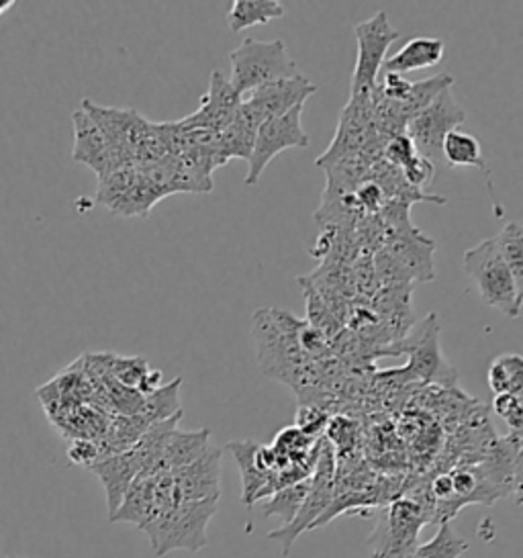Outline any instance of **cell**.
<instances>
[{
	"label": "cell",
	"mask_w": 523,
	"mask_h": 558,
	"mask_svg": "<svg viewBox=\"0 0 523 558\" xmlns=\"http://www.w3.org/2000/svg\"><path fill=\"white\" fill-rule=\"evenodd\" d=\"M151 511H154V478L147 475H137L125 493L121 506L109 518V522L133 524L142 530L147 524V520L151 518Z\"/></svg>",
	"instance_id": "21"
},
{
	"label": "cell",
	"mask_w": 523,
	"mask_h": 558,
	"mask_svg": "<svg viewBox=\"0 0 523 558\" xmlns=\"http://www.w3.org/2000/svg\"><path fill=\"white\" fill-rule=\"evenodd\" d=\"M72 125H74V149L72 160L76 165L88 166L98 181L105 179L119 168H127L131 165L127 158H123L119 151L111 148L107 137L98 130L97 123L86 116L82 109L72 113Z\"/></svg>",
	"instance_id": "12"
},
{
	"label": "cell",
	"mask_w": 523,
	"mask_h": 558,
	"mask_svg": "<svg viewBox=\"0 0 523 558\" xmlns=\"http://www.w3.org/2000/svg\"><path fill=\"white\" fill-rule=\"evenodd\" d=\"M309 478L289 485V487H282V489L272 493L270 497H266L264 506H262L264 515L266 518H280L282 525L291 524L294 515L299 513V509L303 506L307 493H309Z\"/></svg>",
	"instance_id": "28"
},
{
	"label": "cell",
	"mask_w": 523,
	"mask_h": 558,
	"mask_svg": "<svg viewBox=\"0 0 523 558\" xmlns=\"http://www.w3.org/2000/svg\"><path fill=\"white\" fill-rule=\"evenodd\" d=\"M260 444L252 442V440H242V442H229L228 450L233 454V459L240 466L242 473V504L252 508L258 497H260L262 489L268 483V476L256 462V450Z\"/></svg>",
	"instance_id": "23"
},
{
	"label": "cell",
	"mask_w": 523,
	"mask_h": 558,
	"mask_svg": "<svg viewBox=\"0 0 523 558\" xmlns=\"http://www.w3.org/2000/svg\"><path fill=\"white\" fill-rule=\"evenodd\" d=\"M489 387L495 395H518L523 391V359L520 354H501L489 366Z\"/></svg>",
	"instance_id": "29"
},
{
	"label": "cell",
	"mask_w": 523,
	"mask_h": 558,
	"mask_svg": "<svg viewBox=\"0 0 523 558\" xmlns=\"http://www.w3.org/2000/svg\"><path fill=\"white\" fill-rule=\"evenodd\" d=\"M260 128V121L247 111L244 102L240 105L238 113L233 117V121L229 123L228 128H223L219 132V149L221 156L226 160H250L252 156V148H254V140H256V132Z\"/></svg>",
	"instance_id": "19"
},
{
	"label": "cell",
	"mask_w": 523,
	"mask_h": 558,
	"mask_svg": "<svg viewBox=\"0 0 523 558\" xmlns=\"http://www.w3.org/2000/svg\"><path fill=\"white\" fill-rule=\"evenodd\" d=\"M464 121H466L464 109L454 99L452 88H446L425 107L424 111L409 119L405 135L413 142L415 151L436 166L443 160L441 144L446 135L458 130Z\"/></svg>",
	"instance_id": "8"
},
{
	"label": "cell",
	"mask_w": 523,
	"mask_h": 558,
	"mask_svg": "<svg viewBox=\"0 0 523 558\" xmlns=\"http://www.w3.org/2000/svg\"><path fill=\"white\" fill-rule=\"evenodd\" d=\"M305 324V319L280 310H258L252 319L262 375L291 387L299 401L319 393L324 383L319 362L309 361L299 345V331Z\"/></svg>",
	"instance_id": "1"
},
{
	"label": "cell",
	"mask_w": 523,
	"mask_h": 558,
	"mask_svg": "<svg viewBox=\"0 0 523 558\" xmlns=\"http://www.w3.org/2000/svg\"><path fill=\"white\" fill-rule=\"evenodd\" d=\"M219 509V499L179 501L162 515L151 518L144 525V534L156 557H166L174 550L198 553L207 546V527Z\"/></svg>",
	"instance_id": "2"
},
{
	"label": "cell",
	"mask_w": 523,
	"mask_h": 558,
	"mask_svg": "<svg viewBox=\"0 0 523 558\" xmlns=\"http://www.w3.org/2000/svg\"><path fill=\"white\" fill-rule=\"evenodd\" d=\"M82 111L97 123L111 148L135 165V151L142 146L151 125L146 117L139 116L135 109L100 107L90 99H82Z\"/></svg>",
	"instance_id": "11"
},
{
	"label": "cell",
	"mask_w": 523,
	"mask_h": 558,
	"mask_svg": "<svg viewBox=\"0 0 523 558\" xmlns=\"http://www.w3.org/2000/svg\"><path fill=\"white\" fill-rule=\"evenodd\" d=\"M303 107H296L287 116L275 117L260 123L254 140L252 156L247 160V174L244 179L247 186H256L266 166L270 165L284 149L309 148V135L303 130Z\"/></svg>",
	"instance_id": "9"
},
{
	"label": "cell",
	"mask_w": 523,
	"mask_h": 558,
	"mask_svg": "<svg viewBox=\"0 0 523 558\" xmlns=\"http://www.w3.org/2000/svg\"><path fill=\"white\" fill-rule=\"evenodd\" d=\"M441 158L446 160V165L452 168H478L485 172V177L489 179V170L483 158V148L481 142L471 135V133L454 132L448 133L443 144H441Z\"/></svg>",
	"instance_id": "26"
},
{
	"label": "cell",
	"mask_w": 523,
	"mask_h": 558,
	"mask_svg": "<svg viewBox=\"0 0 523 558\" xmlns=\"http://www.w3.org/2000/svg\"><path fill=\"white\" fill-rule=\"evenodd\" d=\"M497 250L507 264L518 289L523 293V230L518 221L507 223L499 235L492 238Z\"/></svg>",
	"instance_id": "31"
},
{
	"label": "cell",
	"mask_w": 523,
	"mask_h": 558,
	"mask_svg": "<svg viewBox=\"0 0 523 558\" xmlns=\"http://www.w3.org/2000/svg\"><path fill=\"white\" fill-rule=\"evenodd\" d=\"M229 83L240 97L250 95L264 84L287 81L299 74L296 62L291 58L284 41L280 39L260 41L254 37H245L244 41L229 53Z\"/></svg>",
	"instance_id": "3"
},
{
	"label": "cell",
	"mask_w": 523,
	"mask_h": 558,
	"mask_svg": "<svg viewBox=\"0 0 523 558\" xmlns=\"http://www.w3.org/2000/svg\"><path fill=\"white\" fill-rule=\"evenodd\" d=\"M434 242L424 231L399 233L382 240V252L391 258L405 282H427L434 279Z\"/></svg>",
	"instance_id": "15"
},
{
	"label": "cell",
	"mask_w": 523,
	"mask_h": 558,
	"mask_svg": "<svg viewBox=\"0 0 523 558\" xmlns=\"http://www.w3.org/2000/svg\"><path fill=\"white\" fill-rule=\"evenodd\" d=\"M373 162L364 154H352L326 166L327 195H352L368 179Z\"/></svg>",
	"instance_id": "24"
},
{
	"label": "cell",
	"mask_w": 523,
	"mask_h": 558,
	"mask_svg": "<svg viewBox=\"0 0 523 558\" xmlns=\"http://www.w3.org/2000/svg\"><path fill=\"white\" fill-rule=\"evenodd\" d=\"M309 481V493L299 509V513L294 515L293 522L268 534L270 541L282 542L284 557L289 555L294 541L305 530H311L329 509L331 501L336 499V450L331 444L327 442V438L319 440V452H317V460H315Z\"/></svg>",
	"instance_id": "6"
},
{
	"label": "cell",
	"mask_w": 523,
	"mask_h": 558,
	"mask_svg": "<svg viewBox=\"0 0 523 558\" xmlns=\"http://www.w3.org/2000/svg\"><path fill=\"white\" fill-rule=\"evenodd\" d=\"M469 550V542L458 536L454 527L448 524H440L436 536L425 544H419L413 550L411 558H460Z\"/></svg>",
	"instance_id": "32"
},
{
	"label": "cell",
	"mask_w": 523,
	"mask_h": 558,
	"mask_svg": "<svg viewBox=\"0 0 523 558\" xmlns=\"http://www.w3.org/2000/svg\"><path fill=\"white\" fill-rule=\"evenodd\" d=\"M462 264L487 307L503 313L509 319L520 317L523 293L518 289L492 238L466 250Z\"/></svg>",
	"instance_id": "4"
},
{
	"label": "cell",
	"mask_w": 523,
	"mask_h": 558,
	"mask_svg": "<svg viewBox=\"0 0 523 558\" xmlns=\"http://www.w3.org/2000/svg\"><path fill=\"white\" fill-rule=\"evenodd\" d=\"M211 446V432L207 427L196 432H182L174 429L163 446L162 469L163 471H179L195 462L203 452Z\"/></svg>",
	"instance_id": "20"
},
{
	"label": "cell",
	"mask_w": 523,
	"mask_h": 558,
	"mask_svg": "<svg viewBox=\"0 0 523 558\" xmlns=\"http://www.w3.org/2000/svg\"><path fill=\"white\" fill-rule=\"evenodd\" d=\"M443 51H446V46L438 37H415V39L408 41L394 56L382 62L380 74L405 76L409 72L438 66L443 60Z\"/></svg>",
	"instance_id": "18"
},
{
	"label": "cell",
	"mask_w": 523,
	"mask_h": 558,
	"mask_svg": "<svg viewBox=\"0 0 523 558\" xmlns=\"http://www.w3.org/2000/svg\"><path fill=\"white\" fill-rule=\"evenodd\" d=\"M329 424V415L326 410L317 408V405H299L296 411V426L305 436H309L313 440H319V436L326 432Z\"/></svg>",
	"instance_id": "36"
},
{
	"label": "cell",
	"mask_w": 523,
	"mask_h": 558,
	"mask_svg": "<svg viewBox=\"0 0 523 558\" xmlns=\"http://www.w3.org/2000/svg\"><path fill=\"white\" fill-rule=\"evenodd\" d=\"M15 4V0H0V17H2L7 11H11Z\"/></svg>",
	"instance_id": "40"
},
{
	"label": "cell",
	"mask_w": 523,
	"mask_h": 558,
	"mask_svg": "<svg viewBox=\"0 0 523 558\" xmlns=\"http://www.w3.org/2000/svg\"><path fill=\"white\" fill-rule=\"evenodd\" d=\"M242 105V97L235 93V88L223 76V72L215 70L209 81V90L200 97V105L195 113L177 121L180 130H207V132H221L233 121Z\"/></svg>",
	"instance_id": "13"
},
{
	"label": "cell",
	"mask_w": 523,
	"mask_h": 558,
	"mask_svg": "<svg viewBox=\"0 0 523 558\" xmlns=\"http://www.w3.org/2000/svg\"><path fill=\"white\" fill-rule=\"evenodd\" d=\"M401 174L408 181L409 186L424 191L425 186H429L434 181L436 166L417 154L405 168H401Z\"/></svg>",
	"instance_id": "38"
},
{
	"label": "cell",
	"mask_w": 523,
	"mask_h": 558,
	"mask_svg": "<svg viewBox=\"0 0 523 558\" xmlns=\"http://www.w3.org/2000/svg\"><path fill=\"white\" fill-rule=\"evenodd\" d=\"M315 93H317V86L305 76L296 74L294 78L264 84L260 88L252 90L245 99H242V102L252 116L264 123L268 119L287 116L296 107H303Z\"/></svg>",
	"instance_id": "14"
},
{
	"label": "cell",
	"mask_w": 523,
	"mask_h": 558,
	"mask_svg": "<svg viewBox=\"0 0 523 558\" xmlns=\"http://www.w3.org/2000/svg\"><path fill=\"white\" fill-rule=\"evenodd\" d=\"M440 319L438 313H429L417 328L411 329L408 336L394 342L389 354H408L409 366L399 371L408 375L405 380H424L440 383L443 387H454L458 373L446 362L441 354Z\"/></svg>",
	"instance_id": "5"
},
{
	"label": "cell",
	"mask_w": 523,
	"mask_h": 558,
	"mask_svg": "<svg viewBox=\"0 0 523 558\" xmlns=\"http://www.w3.org/2000/svg\"><path fill=\"white\" fill-rule=\"evenodd\" d=\"M417 156V151L413 148V142L409 140L405 133H397L391 135L387 142H385V148H382V160L394 166V168H405V166Z\"/></svg>",
	"instance_id": "35"
},
{
	"label": "cell",
	"mask_w": 523,
	"mask_h": 558,
	"mask_svg": "<svg viewBox=\"0 0 523 558\" xmlns=\"http://www.w3.org/2000/svg\"><path fill=\"white\" fill-rule=\"evenodd\" d=\"M280 17H284V4L278 0H233L228 13V27L233 34H240Z\"/></svg>",
	"instance_id": "25"
},
{
	"label": "cell",
	"mask_w": 523,
	"mask_h": 558,
	"mask_svg": "<svg viewBox=\"0 0 523 558\" xmlns=\"http://www.w3.org/2000/svg\"><path fill=\"white\" fill-rule=\"evenodd\" d=\"M301 284L305 291V299H307V324L311 328L317 329L327 342L336 340L338 333L342 331V324L333 317V313L329 312L324 296L319 295V291L313 287L309 277H303Z\"/></svg>",
	"instance_id": "30"
},
{
	"label": "cell",
	"mask_w": 523,
	"mask_h": 558,
	"mask_svg": "<svg viewBox=\"0 0 523 558\" xmlns=\"http://www.w3.org/2000/svg\"><path fill=\"white\" fill-rule=\"evenodd\" d=\"M179 501H207L221 497V450L209 446L203 457L172 473Z\"/></svg>",
	"instance_id": "16"
},
{
	"label": "cell",
	"mask_w": 523,
	"mask_h": 558,
	"mask_svg": "<svg viewBox=\"0 0 523 558\" xmlns=\"http://www.w3.org/2000/svg\"><path fill=\"white\" fill-rule=\"evenodd\" d=\"M163 195L137 166L119 168L98 181L95 201L121 217H147Z\"/></svg>",
	"instance_id": "10"
},
{
	"label": "cell",
	"mask_w": 523,
	"mask_h": 558,
	"mask_svg": "<svg viewBox=\"0 0 523 558\" xmlns=\"http://www.w3.org/2000/svg\"><path fill=\"white\" fill-rule=\"evenodd\" d=\"M180 389H182V378L180 377L170 380L168 385L158 387L154 393L144 397L142 410L137 415L146 422L147 426H151L156 422H163V420L174 417L177 413H182Z\"/></svg>",
	"instance_id": "27"
},
{
	"label": "cell",
	"mask_w": 523,
	"mask_h": 558,
	"mask_svg": "<svg viewBox=\"0 0 523 558\" xmlns=\"http://www.w3.org/2000/svg\"><path fill=\"white\" fill-rule=\"evenodd\" d=\"M454 86V78L450 74H436L427 81H419V83H411L409 88L408 97L401 100V102H389V109H391L392 117L397 119V123L405 130L409 119L413 116H417L419 111H424L425 107L436 99L440 93H443L446 88H452Z\"/></svg>",
	"instance_id": "22"
},
{
	"label": "cell",
	"mask_w": 523,
	"mask_h": 558,
	"mask_svg": "<svg viewBox=\"0 0 523 558\" xmlns=\"http://www.w3.org/2000/svg\"><path fill=\"white\" fill-rule=\"evenodd\" d=\"M68 459L72 464L90 469L95 462L100 460L97 442L95 440H84V438L72 440L70 448H68Z\"/></svg>",
	"instance_id": "39"
},
{
	"label": "cell",
	"mask_w": 523,
	"mask_h": 558,
	"mask_svg": "<svg viewBox=\"0 0 523 558\" xmlns=\"http://www.w3.org/2000/svg\"><path fill=\"white\" fill-rule=\"evenodd\" d=\"M147 373L149 364L142 356H109V377L130 389H137Z\"/></svg>",
	"instance_id": "33"
},
{
	"label": "cell",
	"mask_w": 523,
	"mask_h": 558,
	"mask_svg": "<svg viewBox=\"0 0 523 558\" xmlns=\"http://www.w3.org/2000/svg\"><path fill=\"white\" fill-rule=\"evenodd\" d=\"M90 471L100 478L105 493H107V509L109 518L121 506L125 493L130 489L133 478L139 475V464L133 457V452H121L107 459H100L90 466Z\"/></svg>",
	"instance_id": "17"
},
{
	"label": "cell",
	"mask_w": 523,
	"mask_h": 558,
	"mask_svg": "<svg viewBox=\"0 0 523 558\" xmlns=\"http://www.w3.org/2000/svg\"><path fill=\"white\" fill-rule=\"evenodd\" d=\"M354 198H356L360 214L366 215V217L380 214V209H382L385 203H387V197H385L382 189L373 181L362 182L358 189L354 191Z\"/></svg>",
	"instance_id": "37"
},
{
	"label": "cell",
	"mask_w": 523,
	"mask_h": 558,
	"mask_svg": "<svg viewBox=\"0 0 523 558\" xmlns=\"http://www.w3.org/2000/svg\"><path fill=\"white\" fill-rule=\"evenodd\" d=\"M354 34L358 41V58L352 72L350 99H370L382 62L387 60V51L401 34L392 27L387 11H378L368 21L358 23Z\"/></svg>",
	"instance_id": "7"
},
{
	"label": "cell",
	"mask_w": 523,
	"mask_h": 558,
	"mask_svg": "<svg viewBox=\"0 0 523 558\" xmlns=\"http://www.w3.org/2000/svg\"><path fill=\"white\" fill-rule=\"evenodd\" d=\"M492 411L506 422L509 429H511V434H522V397H518V395H495Z\"/></svg>",
	"instance_id": "34"
}]
</instances>
